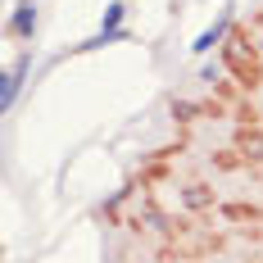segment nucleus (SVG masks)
Returning <instances> with one entry per match:
<instances>
[{"mask_svg":"<svg viewBox=\"0 0 263 263\" xmlns=\"http://www.w3.org/2000/svg\"><path fill=\"white\" fill-rule=\"evenodd\" d=\"M191 204H209V195H204V186H191V195H186Z\"/></svg>","mask_w":263,"mask_h":263,"instance_id":"f257e3e1","label":"nucleus"}]
</instances>
